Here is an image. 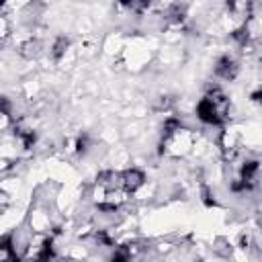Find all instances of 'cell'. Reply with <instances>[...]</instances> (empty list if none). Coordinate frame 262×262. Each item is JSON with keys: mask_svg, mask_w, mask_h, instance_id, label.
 Returning <instances> with one entry per match:
<instances>
[{"mask_svg": "<svg viewBox=\"0 0 262 262\" xmlns=\"http://www.w3.org/2000/svg\"><path fill=\"white\" fill-rule=\"evenodd\" d=\"M145 182V176L137 168H129L123 172L104 170L96 176L94 184V199L100 211H117L127 196L135 194Z\"/></svg>", "mask_w": 262, "mask_h": 262, "instance_id": "1", "label": "cell"}, {"mask_svg": "<svg viewBox=\"0 0 262 262\" xmlns=\"http://www.w3.org/2000/svg\"><path fill=\"white\" fill-rule=\"evenodd\" d=\"M227 115H229V100L219 88L209 90L196 104V117L205 125L221 127L227 121Z\"/></svg>", "mask_w": 262, "mask_h": 262, "instance_id": "2", "label": "cell"}, {"mask_svg": "<svg viewBox=\"0 0 262 262\" xmlns=\"http://www.w3.org/2000/svg\"><path fill=\"white\" fill-rule=\"evenodd\" d=\"M258 170H260V166H258V162H246L244 166H242V170H239V178L231 184V190L233 192H246V190H250L254 184H256V178H258Z\"/></svg>", "mask_w": 262, "mask_h": 262, "instance_id": "3", "label": "cell"}, {"mask_svg": "<svg viewBox=\"0 0 262 262\" xmlns=\"http://www.w3.org/2000/svg\"><path fill=\"white\" fill-rule=\"evenodd\" d=\"M215 74H217L219 78H223V80H233L235 74H237V63H235V59L229 57V55H223V57L217 61V66H215Z\"/></svg>", "mask_w": 262, "mask_h": 262, "instance_id": "4", "label": "cell"}, {"mask_svg": "<svg viewBox=\"0 0 262 262\" xmlns=\"http://www.w3.org/2000/svg\"><path fill=\"white\" fill-rule=\"evenodd\" d=\"M0 252H2V262H20L18 256H16V250L12 248V239H10V235H4V237H2Z\"/></svg>", "mask_w": 262, "mask_h": 262, "instance_id": "5", "label": "cell"}, {"mask_svg": "<svg viewBox=\"0 0 262 262\" xmlns=\"http://www.w3.org/2000/svg\"><path fill=\"white\" fill-rule=\"evenodd\" d=\"M66 47H68V39H66V37H59V39L55 41V45H53V57L59 59V57L66 53Z\"/></svg>", "mask_w": 262, "mask_h": 262, "instance_id": "6", "label": "cell"}, {"mask_svg": "<svg viewBox=\"0 0 262 262\" xmlns=\"http://www.w3.org/2000/svg\"><path fill=\"white\" fill-rule=\"evenodd\" d=\"M111 262H131V258H129L125 252H117V254L111 258Z\"/></svg>", "mask_w": 262, "mask_h": 262, "instance_id": "7", "label": "cell"}, {"mask_svg": "<svg viewBox=\"0 0 262 262\" xmlns=\"http://www.w3.org/2000/svg\"><path fill=\"white\" fill-rule=\"evenodd\" d=\"M252 98H254L256 102H260V104H262V88H260V90H256V92L252 94Z\"/></svg>", "mask_w": 262, "mask_h": 262, "instance_id": "8", "label": "cell"}]
</instances>
